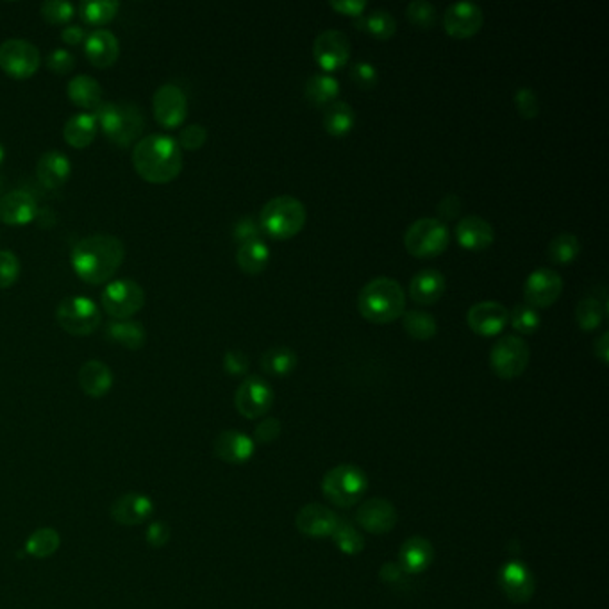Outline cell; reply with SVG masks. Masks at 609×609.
Returning a JSON list of instances; mask_svg holds the SVG:
<instances>
[{
	"instance_id": "7a4b0ae2",
	"label": "cell",
	"mask_w": 609,
	"mask_h": 609,
	"mask_svg": "<svg viewBox=\"0 0 609 609\" xmlns=\"http://www.w3.org/2000/svg\"><path fill=\"white\" fill-rule=\"evenodd\" d=\"M182 150L177 139L167 134L139 138L132 149L136 174L150 184H169L182 172Z\"/></svg>"
},
{
	"instance_id": "d4e9b609",
	"label": "cell",
	"mask_w": 609,
	"mask_h": 609,
	"mask_svg": "<svg viewBox=\"0 0 609 609\" xmlns=\"http://www.w3.org/2000/svg\"><path fill=\"white\" fill-rule=\"evenodd\" d=\"M456 240L463 249L484 251L495 240V231L491 223L478 215H467L456 225Z\"/></svg>"
},
{
	"instance_id": "be15d7a7",
	"label": "cell",
	"mask_w": 609,
	"mask_h": 609,
	"mask_svg": "<svg viewBox=\"0 0 609 609\" xmlns=\"http://www.w3.org/2000/svg\"><path fill=\"white\" fill-rule=\"evenodd\" d=\"M0 191H2V179H0Z\"/></svg>"
},
{
	"instance_id": "4316f807",
	"label": "cell",
	"mask_w": 609,
	"mask_h": 609,
	"mask_svg": "<svg viewBox=\"0 0 609 609\" xmlns=\"http://www.w3.org/2000/svg\"><path fill=\"white\" fill-rule=\"evenodd\" d=\"M79 385L81 390L87 393L91 398H102L106 397L109 390L113 388V372L111 368L98 361V359H89L87 361L81 370H79Z\"/></svg>"
},
{
	"instance_id": "9c48e42d",
	"label": "cell",
	"mask_w": 609,
	"mask_h": 609,
	"mask_svg": "<svg viewBox=\"0 0 609 609\" xmlns=\"http://www.w3.org/2000/svg\"><path fill=\"white\" fill-rule=\"evenodd\" d=\"M100 304L113 320H131L145 305V292L132 279L109 281L100 294Z\"/></svg>"
},
{
	"instance_id": "ab89813d",
	"label": "cell",
	"mask_w": 609,
	"mask_h": 609,
	"mask_svg": "<svg viewBox=\"0 0 609 609\" xmlns=\"http://www.w3.org/2000/svg\"><path fill=\"white\" fill-rule=\"evenodd\" d=\"M297 366V354L288 347H274L262 356V368L270 376H288Z\"/></svg>"
},
{
	"instance_id": "4dcf8cb0",
	"label": "cell",
	"mask_w": 609,
	"mask_h": 609,
	"mask_svg": "<svg viewBox=\"0 0 609 609\" xmlns=\"http://www.w3.org/2000/svg\"><path fill=\"white\" fill-rule=\"evenodd\" d=\"M98 132V124H97V119L93 113H76L74 117H70L63 128V138L65 141L74 147V149H87L95 136Z\"/></svg>"
},
{
	"instance_id": "bcb514c9",
	"label": "cell",
	"mask_w": 609,
	"mask_h": 609,
	"mask_svg": "<svg viewBox=\"0 0 609 609\" xmlns=\"http://www.w3.org/2000/svg\"><path fill=\"white\" fill-rule=\"evenodd\" d=\"M42 11V16L48 24L52 26H63V24H68L74 15H76V5L70 4V2H65V0H50V2H45L40 7Z\"/></svg>"
},
{
	"instance_id": "9a60e30c",
	"label": "cell",
	"mask_w": 609,
	"mask_h": 609,
	"mask_svg": "<svg viewBox=\"0 0 609 609\" xmlns=\"http://www.w3.org/2000/svg\"><path fill=\"white\" fill-rule=\"evenodd\" d=\"M563 294V279L551 268H536L523 284V297L534 309L554 304Z\"/></svg>"
},
{
	"instance_id": "ac0fdd59",
	"label": "cell",
	"mask_w": 609,
	"mask_h": 609,
	"mask_svg": "<svg viewBox=\"0 0 609 609\" xmlns=\"http://www.w3.org/2000/svg\"><path fill=\"white\" fill-rule=\"evenodd\" d=\"M154 515V502L149 495L131 491L120 495L111 506V519L120 525H139Z\"/></svg>"
},
{
	"instance_id": "f907efd6",
	"label": "cell",
	"mask_w": 609,
	"mask_h": 609,
	"mask_svg": "<svg viewBox=\"0 0 609 609\" xmlns=\"http://www.w3.org/2000/svg\"><path fill=\"white\" fill-rule=\"evenodd\" d=\"M350 79L359 89H372L377 85V70L368 61H356L350 68Z\"/></svg>"
},
{
	"instance_id": "f5cc1de1",
	"label": "cell",
	"mask_w": 609,
	"mask_h": 609,
	"mask_svg": "<svg viewBox=\"0 0 609 609\" xmlns=\"http://www.w3.org/2000/svg\"><path fill=\"white\" fill-rule=\"evenodd\" d=\"M262 225L258 220L251 217L240 218L234 225V238L240 243L251 242V240H258L262 236Z\"/></svg>"
},
{
	"instance_id": "603a6c76",
	"label": "cell",
	"mask_w": 609,
	"mask_h": 609,
	"mask_svg": "<svg viewBox=\"0 0 609 609\" xmlns=\"http://www.w3.org/2000/svg\"><path fill=\"white\" fill-rule=\"evenodd\" d=\"M338 521L340 519L329 508L322 504H307L299 510L295 525L307 538H325L333 534Z\"/></svg>"
},
{
	"instance_id": "8fae6325",
	"label": "cell",
	"mask_w": 609,
	"mask_h": 609,
	"mask_svg": "<svg viewBox=\"0 0 609 609\" xmlns=\"http://www.w3.org/2000/svg\"><path fill=\"white\" fill-rule=\"evenodd\" d=\"M531 352L521 336L508 335L501 338L490 352V365L501 379H515L522 376L529 365Z\"/></svg>"
},
{
	"instance_id": "e0dca14e",
	"label": "cell",
	"mask_w": 609,
	"mask_h": 609,
	"mask_svg": "<svg viewBox=\"0 0 609 609\" xmlns=\"http://www.w3.org/2000/svg\"><path fill=\"white\" fill-rule=\"evenodd\" d=\"M510 322V311L495 301H484L472 305L467 313L469 327L479 336L501 335Z\"/></svg>"
},
{
	"instance_id": "52a82bcc",
	"label": "cell",
	"mask_w": 609,
	"mask_h": 609,
	"mask_svg": "<svg viewBox=\"0 0 609 609\" xmlns=\"http://www.w3.org/2000/svg\"><path fill=\"white\" fill-rule=\"evenodd\" d=\"M59 327L72 336H89L102 322L100 307L85 295H72L63 299L56 309Z\"/></svg>"
},
{
	"instance_id": "7bdbcfd3",
	"label": "cell",
	"mask_w": 609,
	"mask_h": 609,
	"mask_svg": "<svg viewBox=\"0 0 609 609\" xmlns=\"http://www.w3.org/2000/svg\"><path fill=\"white\" fill-rule=\"evenodd\" d=\"M331 536H333L336 547L348 556L359 554L365 547V540H363L361 532L354 525H350L347 521H338Z\"/></svg>"
},
{
	"instance_id": "1f68e13d",
	"label": "cell",
	"mask_w": 609,
	"mask_h": 609,
	"mask_svg": "<svg viewBox=\"0 0 609 609\" xmlns=\"http://www.w3.org/2000/svg\"><path fill=\"white\" fill-rule=\"evenodd\" d=\"M108 338L128 350H139L147 342V331L143 324L136 320H115L108 325Z\"/></svg>"
},
{
	"instance_id": "b9f144b4",
	"label": "cell",
	"mask_w": 609,
	"mask_h": 609,
	"mask_svg": "<svg viewBox=\"0 0 609 609\" xmlns=\"http://www.w3.org/2000/svg\"><path fill=\"white\" fill-rule=\"evenodd\" d=\"M581 253V242L575 234L562 232L549 243V258L558 264L573 262Z\"/></svg>"
},
{
	"instance_id": "83f0119b",
	"label": "cell",
	"mask_w": 609,
	"mask_h": 609,
	"mask_svg": "<svg viewBox=\"0 0 609 609\" xmlns=\"http://www.w3.org/2000/svg\"><path fill=\"white\" fill-rule=\"evenodd\" d=\"M445 292V277L439 270L426 268L420 270L409 284V297L417 304H435Z\"/></svg>"
},
{
	"instance_id": "5b68a950",
	"label": "cell",
	"mask_w": 609,
	"mask_h": 609,
	"mask_svg": "<svg viewBox=\"0 0 609 609\" xmlns=\"http://www.w3.org/2000/svg\"><path fill=\"white\" fill-rule=\"evenodd\" d=\"M305 206L292 195H279L263 206L260 225L268 236L275 240H290L304 229Z\"/></svg>"
},
{
	"instance_id": "f1b7e54d",
	"label": "cell",
	"mask_w": 609,
	"mask_h": 609,
	"mask_svg": "<svg viewBox=\"0 0 609 609\" xmlns=\"http://www.w3.org/2000/svg\"><path fill=\"white\" fill-rule=\"evenodd\" d=\"M433 558H435L433 545L426 538L415 536L400 547L398 566L402 568V572L420 573L429 568V565L433 563Z\"/></svg>"
},
{
	"instance_id": "7c38bea8",
	"label": "cell",
	"mask_w": 609,
	"mask_h": 609,
	"mask_svg": "<svg viewBox=\"0 0 609 609\" xmlns=\"http://www.w3.org/2000/svg\"><path fill=\"white\" fill-rule=\"evenodd\" d=\"M152 111L156 122L165 129H177L184 124L188 115V98L184 91L172 83L154 91Z\"/></svg>"
},
{
	"instance_id": "816d5d0a",
	"label": "cell",
	"mask_w": 609,
	"mask_h": 609,
	"mask_svg": "<svg viewBox=\"0 0 609 609\" xmlns=\"http://www.w3.org/2000/svg\"><path fill=\"white\" fill-rule=\"evenodd\" d=\"M46 68L59 76L70 74L76 68V57L67 48H56L46 56Z\"/></svg>"
},
{
	"instance_id": "44dd1931",
	"label": "cell",
	"mask_w": 609,
	"mask_h": 609,
	"mask_svg": "<svg viewBox=\"0 0 609 609\" xmlns=\"http://www.w3.org/2000/svg\"><path fill=\"white\" fill-rule=\"evenodd\" d=\"M499 584L506 597L517 604L527 603L534 594V579L527 566L511 562L502 566L499 573Z\"/></svg>"
},
{
	"instance_id": "9f6ffc18",
	"label": "cell",
	"mask_w": 609,
	"mask_h": 609,
	"mask_svg": "<svg viewBox=\"0 0 609 609\" xmlns=\"http://www.w3.org/2000/svg\"><path fill=\"white\" fill-rule=\"evenodd\" d=\"M329 5L342 15L359 18V16H363V11L366 9L368 4H366V0H331Z\"/></svg>"
},
{
	"instance_id": "cb8c5ba5",
	"label": "cell",
	"mask_w": 609,
	"mask_h": 609,
	"mask_svg": "<svg viewBox=\"0 0 609 609\" xmlns=\"http://www.w3.org/2000/svg\"><path fill=\"white\" fill-rule=\"evenodd\" d=\"M254 439L240 431H223L215 439V454L227 465H245L254 456Z\"/></svg>"
},
{
	"instance_id": "484cf974",
	"label": "cell",
	"mask_w": 609,
	"mask_h": 609,
	"mask_svg": "<svg viewBox=\"0 0 609 609\" xmlns=\"http://www.w3.org/2000/svg\"><path fill=\"white\" fill-rule=\"evenodd\" d=\"M72 174V161L65 152L48 150L36 165V177L46 190L61 188Z\"/></svg>"
},
{
	"instance_id": "3957f363",
	"label": "cell",
	"mask_w": 609,
	"mask_h": 609,
	"mask_svg": "<svg viewBox=\"0 0 609 609\" xmlns=\"http://www.w3.org/2000/svg\"><path fill=\"white\" fill-rule=\"evenodd\" d=\"M357 309L372 324H392L406 311V292L398 281L377 277L361 288Z\"/></svg>"
},
{
	"instance_id": "8992f818",
	"label": "cell",
	"mask_w": 609,
	"mask_h": 609,
	"mask_svg": "<svg viewBox=\"0 0 609 609\" xmlns=\"http://www.w3.org/2000/svg\"><path fill=\"white\" fill-rule=\"evenodd\" d=\"M450 231L438 218H420L413 222L404 234L406 251L418 260L436 258L449 247Z\"/></svg>"
},
{
	"instance_id": "7dc6e473",
	"label": "cell",
	"mask_w": 609,
	"mask_h": 609,
	"mask_svg": "<svg viewBox=\"0 0 609 609\" xmlns=\"http://www.w3.org/2000/svg\"><path fill=\"white\" fill-rule=\"evenodd\" d=\"M20 277L18 256L11 251H0V288H11Z\"/></svg>"
},
{
	"instance_id": "6f0895ef",
	"label": "cell",
	"mask_w": 609,
	"mask_h": 609,
	"mask_svg": "<svg viewBox=\"0 0 609 609\" xmlns=\"http://www.w3.org/2000/svg\"><path fill=\"white\" fill-rule=\"evenodd\" d=\"M281 435V424L277 418H264L256 428V439L260 443H270Z\"/></svg>"
},
{
	"instance_id": "8d00e7d4",
	"label": "cell",
	"mask_w": 609,
	"mask_h": 609,
	"mask_svg": "<svg viewBox=\"0 0 609 609\" xmlns=\"http://www.w3.org/2000/svg\"><path fill=\"white\" fill-rule=\"evenodd\" d=\"M356 26L361 31H368L377 40H390L397 33V20L387 9H376L366 16L356 18Z\"/></svg>"
},
{
	"instance_id": "681fc988",
	"label": "cell",
	"mask_w": 609,
	"mask_h": 609,
	"mask_svg": "<svg viewBox=\"0 0 609 609\" xmlns=\"http://www.w3.org/2000/svg\"><path fill=\"white\" fill-rule=\"evenodd\" d=\"M515 106L519 115L525 120H532L540 115V102L531 88L522 87L515 93Z\"/></svg>"
},
{
	"instance_id": "d590c367",
	"label": "cell",
	"mask_w": 609,
	"mask_h": 609,
	"mask_svg": "<svg viewBox=\"0 0 609 609\" xmlns=\"http://www.w3.org/2000/svg\"><path fill=\"white\" fill-rule=\"evenodd\" d=\"M402 324H404L406 333L413 340H418V342L431 340V338H435L436 333H438V324H436L435 316L428 311H422V309L404 311Z\"/></svg>"
},
{
	"instance_id": "7402d4cb",
	"label": "cell",
	"mask_w": 609,
	"mask_h": 609,
	"mask_svg": "<svg viewBox=\"0 0 609 609\" xmlns=\"http://www.w3.org/2000/svg\"><path fill=\"white\" fill-rule=\"evenodd\" d=\"M356 521L372 534H387L397 523V511L392 502L385 499H370L361 504Z\"/></svg>"
},
{
	"instance_id": "680465c9",
	"label": "cell",
	"mask_w": 609,
	"mask_h": 609,
	"mask_svg": "<svg viewBox=\"0 0 609 609\" xmlns=\"http://www.w3.org/2000/svg\"><path fill=\"white\" fill-rule=\"evenodd\" d=\"M461 212V201L458 195H447L441 199V202L438 204V220H452L458 217Z\"/></svg>"
},
{
	"instance_id": "d6a6232c",
	"label": "cell",
	"mask_w": 609,
	"mask_h": 609,
	"mask_svg": "<svg viewBox=\"0 0 609 609\" xmlns=\"http://www.w3.org/2000/svg\"><path fill=\"white\" fill-rule=\"evenodd\" d=\"M236 262L245 274L258 275L268 266L270 247L263 242L262 238L240 243L238 253H236Z\"/></svg>"
},
{
	"instance_id": "11a10c76",
	"label": "cell",
	"mask_w": 609,
	"mask_h": 609,
	"mask_svg": "<svg viewBox=\"0 0 609 609\" xmlns=\"http://www.w3.org/2000/svg\"><path fill=\"white\" fill-rule=\"evenodd\" d=\"M223 368L229 376H243L249 370V357L242 350H227L223 356Z\"/></svg>"
},
{
	"instance_id": "ba28073f",
	"label": "cell",
	"mask_w": 609,
	"mask_h": 609,
	"mask_svg": "<svg viewBox=\"0 0 609 609\" xmlns=\"http://www.w3.org/2000/svg\"><path fill=\"white\" fill-rule=\"evenodd\" d=\"M368 488L366 476L354 465H338L325 474L322 490L338 508H352Z\"/></svg>"
},
{
	"instance_id": "e575fe53",
	"label": "cell",
	"mask_w": 609,
	"mask_h": 609,
	"mask_svg": "<svg viewBox=\"0 0 609 609\" xmlns=\"http://www.w3.org/2000/svg\"><path fill=\"white\" fill-rule=\"evenodd\" d=\"M322 124H324V129L331 136H346L352 131L356 124V111L352 109V106H348L347 102L335 100L333 104L325 108Z\"/></svg>"
},
{
	"instance_id": "6125c7cd",
	"label": "cell",
	"mask_w": 609,
	"mask_h": 609,
	"mask_svg": "<svg viewBox=\"0 0 609 609\" xmlns=\"http://www.w3.org/2000/svg\"><path fill=\"white\" fill-rule=\"evenodd\" d=\"M4 158H5V150H4V147H2V143H0V167H2V163H4Z\"/></svg>"
},
{
	"instance_id": "2e32d148",
	"label": "cell",
	"mask_w": 609,
	"mask_h": 609,
	"mask_svg": "<svg viewBox=\"0 0 609 609\" xmlns=\"http://www.w3.org/2000/svg\"><path fill=\"white\" fill-rule=\"evenodd\" d=\"M484 24V13L474 2H454L443 15L445 33L456 40L472 38Z\"/></svg>"
},
{
	"instance_id": "f35d334b",
	"label": "cell",
	"mask_w": 609,
	"mask_h": 609,
	"mask_svg": "<svg viewBox=\"0 0 609 609\" xmlns=\"http://www.w3.org/2000/svg\"><path fill=\"white\" fill-rule=\"evenodd\" d=\"M119 9H120V4L113 0H95V2L85 0L79 5V16L88 26L102 27L117 18Z\"/></svg>"
},
{
	"instance_id": "5bb4252c",
	"label": "cell",
	"mask_w": 609,
	"mask_h": 609,
	"mask_svg": "<svg viewBox=\"0 0 609 609\" xmlns=\"http://www.w3.org/2000/svg\"><path fill=\"white\" fill-rule=\"evenodd\" d=\"M352 46L347 35L336 29L320 33L313 44V56L318 67L325 72H336L344 68L350 59Z\"/></svg>"
},
{
	"instance_id": "836d02e7",
	"label": "cell",
	"mask_w": 609,
	"mask_h": 609,
	"mask_svg": "<svg viewBox=\"0 0 609 609\" xmlns=\"http://www.w3.org/2000/svg\"><path fill=\"white\" fill-rule=\"evenodd\" d=\"M304 95L311 104L327 108L338 98L340 83L331 74H316L305 83Z\"/></svg>"
},
{
	"instance_id": "277c9868",
	"label": "cell",
	"mask_w": 609,
	"mask_h": 609,
	"mask_svg": "<svg viewBox=\"0 0 609 609\" xmlns=\"http://www.w3.org/2000/svg\"><path fill=\"white\" fill-rule=\"evenodd\" d=\"M93 115L106 138L119 147L136 145L145 128L141 109L131 102H102Z\"/></svg>"
},
{
	"instance_id": "60d3db41",
	"label": "cell",
	"mask_w": 609,
	"mask_h": 609,
	"mask_svg": "<svg viewBox=\"0 0 609 609\" xmlns=\"http://www.w3.org/2000/svg\"><path fill=\"white\" fill-rule=\"evenodd\" d=\"M604 316H606V307L597 297H584L583 301H579L575 309L577 325L586 333L599 329Z\"/></svg>"
},
{
	"instance_id": "74e56055",
	"label": "cell",
	"mask_w": 609,
	"mask_h": 609,
	"mask_svg": "<svg viewBox=\"0 0 609 609\" xmlns=\"http://www.w3.org/2000/svg\"><path fill=\"white\" fill-rule=\"evenodd\" d=\"M61 536L52 527L36 529L26 542V552L36 560H45L54 556L59 551Z\"/></svg>"
},
{
	"instance_id": "db71d44e",
	"label": "cell",
	"mask_w": 609,
	"mask_h": 609,
	"mask_svg": "<svg viewBox=\"0 0 609 609\" xmlns=\"http://www.w3.org/2000/svg\"><path fill=\"white\" fill-rule=\"evenodd\" d=\"M170 527L163 521H156V522L149 523L147 532H145V540L150 547L154 549H163L169 542H170Z\"/></svg>"
},
{
	"instance_id": "ffe728a7",
	"label": "cell",
	"mask_w": 609,
	"mask_h": 609,
	"mask_svg": "<svg viewBox=\"0 0 609 609\" xmlns=\"http://www.w3.org/2000/svg\"><path fill=\"white\" fill-rule=\"evenodd\" d=\"M38 217L35 197L24 190H13L0 197V220L5 225H27Z\"/></svg>"
},
{
	"instance_id": "f546056e",
	"label": "cell",
	"mask_w": 609,
	"mask_h": 609,
	"mask_svg": "<svg viewBox=\"0 0 609 609\" xmlns=\"http://www.w3.org/2000/svg\"><path fill=\"white\" fill-rule=\"evenodd\" d=\"M67 93L70 102L81 109H87V113L88 111L95 113L102 106V88L91 76L81 74L72 77L67 88Z\"/></svg>"
},
{
	"instance_id": "d6986e66",
	"label": "cell",
	"mask_w": 609,
	"mask_h": 609,
	"mask_svg": "<svg viewBox=\"0 0 609 609\" xmlns=\"http://www.w3.org/2000/svg\"><path fill=\"white\" fill-rule=\"evenodd\" d=\"M85 54L95 68H111L120 56V42L108 29H93L85 40Z\"/></svg>"
},
{
	"instance_id": "94428289",
	"label": "cell",
	"mask_w": 609,
	"mask_h": 609,
	"mask_svg": "<svg viewBox=\"0 0 609 609\" xmlns=\"http://www.w3.org/2000/svg\"><path fill=\"white\" fill-rule=\"evenodd\" d=\"M594 352H595V356L604 363V365H608V356H609V335L608 331H604L601 336H599V340L595 342V346H594Z\"/></svg>"
},
{
	"instance_id": "f6af8a7d",
	"label": "cell",
	"mask_w": 609,
	"mask_h": 609,
	"mask_svg": "<svg viewBox=\"0 0 609 609\" xmlns=\"http://www.w3.org/2000/svg\"><path fill=\"white\" fill-rule=\"evenodd\" d=\"M406 16L418 29H431L436 22V7L428 0H413L406 7Z\"/></svg>"
},
{
	"instance_id": "c3c4849f",
	"label": "cell",
	"mask_w": 609,
	"mask_h": 609,
	"mask_svg": "<svg viewBox=\"0 0 609 609\" xmlns=\"http://www.w3.org/2000/svg\"><path fill=\"white\" fill-rule=\"evenodd\" d=\"M208 141V131L204 126L201 124H191V126H186L184 129H181L179 132V147L181 150H199L206 145Z\"/></svg>"
},
{
	"instance_id": "6da1fadb",
	"label": "cell",
	"mask_w": 609,
	"mask_h": 609,
	"mask_svg": "<svg viewBox=\"0 0 609 609\" xmlns=\"http://www.w3.org/2000/svg\"><path fill=\"white\" fill-rule=\"evenodd\" d=\"M126 260V245L113 234H93L79 240L72 253L70 264L76 275L91 286L108 284Z\"/></svg>"
},
{
	"instance_id": "91938a15",
	"label": "cell",
	"mask_w": 609,
	"mask_h": 609,
	"mask_svg": "<svg viewBox=\"0 0 609 609\" xmlns=\"http://www.w3.org/2000/svg\"><path fill=\"white\" fill-rule=\"evenodd\" d=\"M87 40V31L81 26H67L61 31V42L63 44L76 46V45L83 44Z\"/></svg>"
},
{
	"instance_id": "30bf717a",
	"label": "cell",
	"mask_w": 609,
	"mask_h": 609,
	"mask_svg": "<svg viewBox=\"0 0 609 609\" xmlns=\"http://www.w3.org/2000/svg\"><path fill=\"white\" fill-rule=\"evenodd\" d=\"M42 65V54L36 45L11 38L0 45V68L5 76L24 81L33 77Z\"/></svg>"
},
{
	"instance_id": "ee69618b",
	"label": "cell",
	"mask_w": 609,
	"mask_h": 609,
	"mask_svg": "<svg viewBox=\"0 0 609 609\" xmlns=\"http://www.w3.org/2000/svg\"><path fill=\"white\" fill-rule=\"evenodd\" d=\"M510 322L517 333L534 335L540 329L542 318L534 307L529 304H517L510 313Z\"/></svg>"
},
{
	"instance_id": "4fadbf2b",
	"label": "cell",
	"mask_w": 609,
	"mask_h": 609,
	"mask_svg": "<svg viewBox=\"0 0 609 609\" xmlns=\"http://www.w3.org/2000/svg\"><path fill=\"white\" fill-rule=\"evenodd\" d=\"M274 404L272 387L258 376L247 377L236 390L234 406L240 415L249 420H256L264 417Z\"/></svg>"
}]
</instances>
